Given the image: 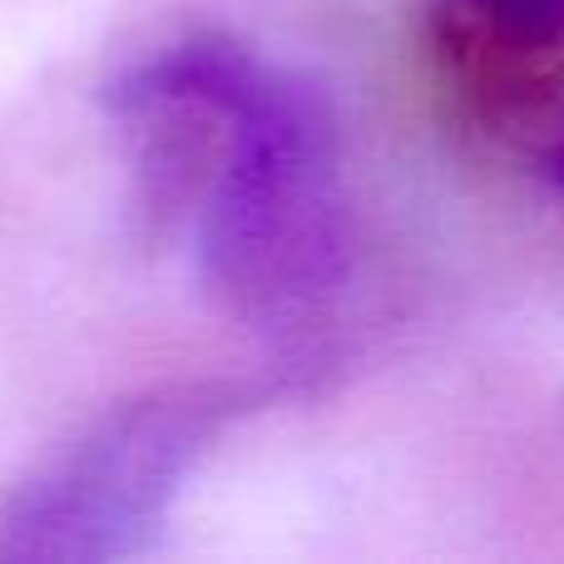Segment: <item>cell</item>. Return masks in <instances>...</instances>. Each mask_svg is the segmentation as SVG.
<instances>
[{"instance_id": "6da1fadb", "label": "cell", "mask_w": 564, "mask_h": 564, "mask_svg": "<svg viewBox=\"0 0 564 564\" xmlns=\"http://www.w3.org/2000/svg\"><path fill=\"white\" fill-rule=\"evenodd\" d=\"M198 278L224 312L307 327L347 282L337 134L322 95L243 59L224 99V154L198 204Z\"/></svg>"}, {"instance_id": "7a4b0ae2", "label": "cell", "mask_w": 564, "mask_h": 564, "mask_svg": "<svg viewBox=\"0 0 564 564\" xmlns=\"http://www.w3.org/2000/svg\"><path fill=\"white\" fill-rule=\"evenodd\" d=\"M243 411L234 387H164L109 411L0 506V560L109 564L149 555L188 470Z\"/></svg>"}, {"instance_id": "3957f363", "label": "cell", "mask_w": 564, "mask_h": 564, "mask_svg": "<svg viewBox=\"0 0 564 564\" xmlns=\"http://www.w3.org/2000/svg\"><path fill=\"white\" fill-rule=\"evenodd\" d=\"M500 40L520 50H540L564 40V0H466Z\"/></svg>"}, {"instance_id": "277c9868", "label": "cell", "mask_w": 564, "mask_h": 564, "mask_svg": "<svg viewBox=\"0 0 564 564\" xmlns=\"http://www.w3.org/2000/svg\"><path fill=\"white\" fill-rule=\"evenodd\" d=\"M545 178H550V184H560V188H564V144L545 159Z\"/></svg>"}]
</instances>
